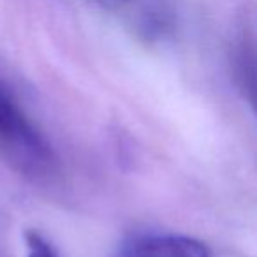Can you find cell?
<instances>
[{
	"mask_svg": "<svg viewBox=\"0 0 257 257\" xmlns=\"http://www.w3.org/2000/svg\"><path fill=\"white\" fill-rule=\"evenodd\" d=\"M0 157L15 171L34 182L58 173V157L39 128L0 86Z\"/></svg>",
	"mask_w": 257,
	"mask_h": 257,
	"instance_id": "obj_1",
	"label": "cell"
},
{
	"mask_svg": "<svg viewBox=\"0 0 257 257\" xmlns=\"http://www.w3.org/2000/svg\"><path fill=\"white\" fill-rule=\"evenodd\" d=\"M27 257H60L50 241L37 231L25 232Z\"/></svg>",
	"mask_w": 257,
	"mask_h": 257,
	"instance_id": "obj_4",
	"label": "cell"
},
{
	"mask_svg": "<svg viewBox=\"0 0 257 257\" xmlns=\"http://www.w3.org/2000/svg\"><path fill=\"white\" fill-rule=\"evenodd\" d=\"M203 241L182 234H136L120 246L118 257H210Z\"/></svg>",
	"mask_w": 257,
	"mask_h": 257,
	"instance_id": "obj_2",
	"label": "cell"
},
{
	"mask_svg": "<svg viewBox=\"0 0 257 257\" xmlns=\"http://www.w3.org/2000/svg\"><path fill=\"white\" fill-rule=\"evenodd\" d=\"M234 79L241 95L257 116V50L243 43L234 55Z\"/></svg>",
	"mask_w": 257,
	"mask_h": 257,
	"instance_id": "obj_3",
	"label": "cell"
},
{
	"mask_svg": "<svg viewBox=\"0 0 257 257\" xmlns=\"http://www.w3.org/2000/svg\"><path fill=\"white\" fill-rule=\"evenodd\" d=\"M102 2H106L107 6H118V4H123V2H127V0H102Z\"/></svg>",
	"mask_w": 257,
	"mask_h": 257,
	"instance_id": "obj_5",
	"label": "cell"
}]
</instances>
